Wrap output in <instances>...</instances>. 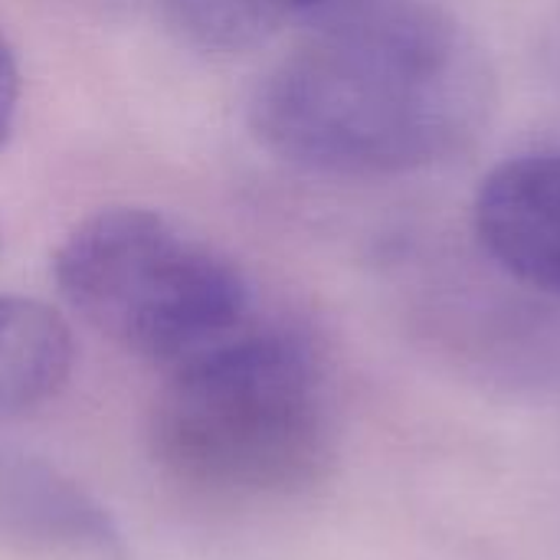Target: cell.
Wrapping results in <instances>:
<instances>
[{
    "instance_id": "1",
    "label": "cell",
    "mask_w": 560,
    "mask_h": 560,
    "mask_svg": "<svg viewBox=\"0 0 560 560\" xmlns=\"http://www.w3.org/2000/svg\"><path fill=\"white\" fill-rule=\"evenodd\" d=\"M495 112L482 43L446 10H358L282 56L249 128L276 158L335 177H394L466 154Z\"/></svg>"
},
{
    "instance_id": "2",
    "label": "cell",
    "mask_w": 560,
    "mask_h": 560,
    "mask_svg": "<svg viewBox=\"0 0 560 560\" xmlns=\"http://www.w3.org/2000/svg\"><path fill=\"white\" fill-rule=\"evenodd\" d=\"M154 466L213 499H289L328 476L335 420L315 351L292 331H233L174 364L148 423Z\"/></svg>"
},
{
    "instance_id": "3",
    "label": "cell",
    "mask_w": 560,
    "mask_h": 560,
    "mask_svg": "<svg viewBox=\"0 0 560 560\" xmlns=\"http://www.w3.org/2000/svg\"><path fill=\"white\" fill-rule=\"evenodd\" d=\"M66 305L121 351L180 364L243 328L249 289L220 249L148 207H102L52 256Z\"/></svg>"
},
{
    "instance_id": "4",
    "label": "cell",
    "mask_w": 560,
    "mask_h": 560,
    "mask_svg": "<svg viewBox=\"0 0 560 560\" xmlns=\"http://www.w3.org/2000/svg\"><path fill=\"white\" fill-rule=\"evenodd\" d=\"M0 555L10 560H131L108 509L52 463L0 443Z\"/></svg>"
},
{
    "instance_id": "5",
    "label": "cell",
    "mask_w": 560,
    "mask_h": 560,
    "mask_svg": "<svg viewBox=\"0 0 560 560\" xmlns=\"http://www.w3.org/2000/svg\"><path fill=\"white\" fill-rule=\"evenodd\" d=\"M472 223L518 282L560 299V154H525L482 177Z\"/></svg>"
},
{
    "instance_id": "6",
    "label": "cell",
    "mask_w": 560,
    "mask_h": 560,
    "mask_svg": "<svg viewBox=\"0 0 560 560\" xmlns=\"http://www.w3.org/2000/svg\"><path fill=\"white\" fill-rule=\"evenodd\" d=\"M72 364L75 341L56 308L0 295V417H23L59 397Z\"/></svg>"
},
{
    "instance_id": "7",
    "label": "cell",
    "mask_w": 560,
    "mask_h": 560,
    "mask_svg": "<svg viewBox=\"0 0 560 560\" xmlns=\"http://www.w3.org/2000/svg\"><path fill=\"white\" fill-rule=\"evenodd\" d=\"M325 0H164L171 30L200 52H246Z\"/></svg>"
},
{
    "instance_id": "8",
    "label": "cell",
    "mask_w": 560,
    "mask_h": 560,
    "mask_svg": "<svg viewBox=\"0 0 560 560\" xmlns=\"http://www.w3.org/2000/svg\"><path fill=\"white\" fill-rule=\"evenodd\" d=\"M16 112H20V66H16L13 46L0 33V151L13 138Z\"/></svg>"
}]
</instances>
